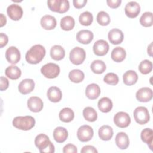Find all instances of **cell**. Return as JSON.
Segmentation results:
<instances>
[{
  "label": "cell",
  "instance_id": "d6a6232c",
  "mask_svg": "<svg viewBox=\"0 0 153 153\" xmlns=\"http://www.w3.org/2000/svg\"><path fill=\"white\" fill-rule=\"evenodd\" d=\"M69 79L74 83H79L84 79V72L79 69H73L69 73Z\"/></svg>",
  "mask_w": 153,
  "mask_h": 153
},
{
  "label": "cell",
  "instance_id": "7bdbcfd3",
  "mask_svg": "<svg viewBox=\"0 0 153 153\" xmlns=\"http://www.w3.org/2000/svg\"><path fill=\"white\" fill-rule=\"evenodd\" d=\"M81 153H97V149L91 145H85L82 147V148L81 150Z\"/></svg>",
  "mask_w": 153,
  "mask_h": 153
},
{
  "label": "cell",
  "instance_id": "484cf974",
  "mask_svg": "<svg viewBox=\"0 0 153 153\" xmlns=\"http://www.w3.org/2000/svg\"><path fill=\"white\" fill-rule=\"evenodd\" d=\"M123 82L126 85H132L136 83L138 79V75L134 71L128 70L123 74Z\"/></svg>",
  "mask_w": 153,
  "mask_h": 153
},
{
  "label": "cell",
  "instance_id": "ee69618b",
  "mask_svg": "<svg viewBox=\"0 0 153 153\" xmlns=\"http://www.w3.org/2000/svg\"><path fill=\"white\" fill-rule=\"evenodd\" d=\"M106 2L108 5L109 7L112 8H117L120 5L121 3V0H107Z\"/></svg>",
  "mask_w": 153,
  "mask_h": 153
},
{
  "label": "cell",
  "instance_id": "e0dca14e",
  "mask_svg": "<svg viewBox=\"0 0 153 153\" xmlns=\"http://www.w3.org/2000/svg\"><path fill=\"white\" fill-rule=\"evenodd\" d=\"M47 96L50 102L57 103L61 100L62 97V93L60 89L57 87L52 86L48 89Z\"/></svg>",
  "mask_w": 153,
  "mask_h": 153
},
{
  "label": "cell",
  "instance_id": "30bf717a",
  "mask_svg": "<svg viewBox=\"0 0 153 153\" xmlns=\"http://www.w3.org/2000/svg\"><path fill=\"white\" fill-rule=\"evenodd\" d=\"M109 46L107 41L103 39H99L96 41L93 47L94 53L98 56H103L107 54Z\"/></svg>",
  "mask_w": 153,
  "mask_h": 153
},
{
  "label": "cell",
  "instance_id": "5bb4252c",
  "mask_svg": "<svg viewBox=\"0 0 153 153\" xmlns=\"http://www.w3.org/2000/svg\"><path fill=\"white\" fill-rule=\"evenodd\" d=\"M27 107L29 109L33 112H40L44 106L42 100L37 96H32L27 100Z\"/></svg>",
  "mask_w": 153,
  "mask_h": 153
},
{
  "label": "cell",
  "instance_id": "5b68a950",
  "mask_svg": "<svg viewBox=\"0 0 153 153\" xmlns=\"http://www.w3.org/2000/svg\"><path fill=\"white\" fill-rule=\"evenodd\" d=\"M60 67L56 63H48L41 68V74L47 78H56L60 74Z\"/></svg>",
  "mask_w": 153,
  "mask_h": 153
},
{
  "label": "cell",
  "instance_id": "4dcf8cb0",
  "mask_svg": "<svg viewBox=\"0 0 153 153\" xmlns=\"http://www.w3.org/2000/svg\"><path fill=\"white\" fill-rule=\"evenodd\" d=\"M74 26L75 20L70 16H65L60 20V27L63 30H71L74 27Z\"/></svg>",
  "mask_w": 153,
  "mask_h": 153
},
{
  "label": "cell",
  "instance_id": "9c48e42d",
  "mask_svg": "<svg viewBox=\"0 0 153 153\" xmlns=\"http://www.w3.org/2000/svg\"><path fill=\"white\" fill-rule=\"evenodd\" d=\"M5 58L9 63L15 65L20 60V52L17 47L11 46L5 51Z\"/></svg>",
  "mask_w": 153,
  "mask_h": 153
},
{
  "label": "cell",
  "instance_id": "f546056e",
  "mask_svg": "<svg viewBox=\"0 0 153 153\" xmlns=\"http://www.w3.org/2000/svg\"><path fill=\"white\" fill-rule=\"evenodd\" d=\"M59 119L65 123L71 122L74 118V112L72 109L69 108H64L59 114Z\"/></svg>",
  "mask_w": 153,
  "mask_h": 153
},
{
  "label": "cell",
  "instance_id": "836d02e7",
  "mask_svg": "<svg viewBox=\"0 0 153 153\" xmlns=\"http://www.w3.org/2000/svg\"><path fill=\"white\" fill-rule=\"evenodd\" d=\"M82 114L84 118L89 122H94L97 120V114L96 110L90 106L85 108L83 110Z\"/></svg>",
  "mask_w": 153,
  "mask_h": 153
},
{
  "label": "cell",
  "instance_id": "6da1fadb",
  "mask_svg": "<svg viewBox=\"0 0 153 153\" xmlns=\"http://www.w3.org/2000/svg\"><path fill=\"white\" fill-rule=\"evenodd\" d=\"M46 53L44 47L40 44H36L32 46L26 52L25 59L30 64H37L42 61Z\"/></svg>",
  "mask_w": 153,
  "mask_h": 153
},
{
  "label": "cell",
  "instance_id": "cb8c5ba5",
  "mask_svg": "<svg viewBox=\"0 0 153 153\" xmlns=\"http://www.w3.org/2000/svg\"><path fill=\"white\" fill-rule=\"evenodd\" d=\"M50 56L55 60H61L65 57V51L64 48L59 45H54L50 49Z\"/></svg>",
  "mask_w": 153,
  "mask_h": 153
},
{
  "label": "cell",
  "instance_id": "ab89813d",
  "mask_svg": "<svg viewBox=\"0 0 153 153\" xmlns=\"http://www.w3.org/2000/svg\"><path fill=\"white\" fill-rule=\"evenodd\" d=\"M103 81L105 82L109 85H115L118 83L119 78L117 74L113 72L108 73L103 78Z\"/></svg>",
  "mask_w": 153,
  "mask_h": 153
},
{
  "label": "cell",
  "instance_id": "c3c4849f",
  "mask_svg": "<svg viewBox=\"0 0 153 153\" xmlns=\"http://www.w3.org/2000/svg\"><path fill=\"white\" fill-rule=\"evenodd\" d=\"M152 42H151L148 47V54L150 56H152Z\"/></svg>",
  "mask_w": 153,
  "mask_h": 153
},
{
  "label": "cell",
  "instance_id": "d590c367",
  "mask_svg": "<svg viewBox=\"0 0 153 153\" xmlns=\"http://www.w3.org/2000/svg\"><path fill=\"white\" fill-rule=\"evenodd\" d=\"M93 20L92 14L89 11H84L79 15V22L83 26L90 25Z\"/></svg>",
  "mask_w": 153,
  "mask_h": 153
},
{
  "label": "cell",
  "instance_id": "d6986e66",
  "mask_svg": "<svg viewBox=\"0 0 153 153\" xmlns=\"http://www.w3.org/2000/svg\"><path fill=\"white\" fill-rule=\"evenodd\" d=\"M40 23L43 29L52 30L56 27L57 21L54 17L51 15H45L41 19Z\"/></svg>",
  "mask_w": 153,
  "mask_h": 153
},
{
  "label": "cell",
  "instance_id": "60d3db41",
  "mask_svg": "<svg viewBox=\"0 0 153 153\" xmlns=\"http://www.w3.org/2000/svg\"><path fill=\"white\" fill-rule=\"evenodd\" d=\"M77 151L78 150L76 146L72 143L66 145L63 148V152L64 153H76Z\"/></svg>",
  "mask_w": 153,
  "mask_h": 153
},
{
  "label": "cell",
  "instance_id": "e575fe53",
  "mask_svg": "<svg viewBox=\"0 0 153 153\" xmlns=\"http://www.w3.org/2000/svg\"><path fill=\"white\" fill-rule=\"evenodd\" d=\"M140 23L144 27H150L153 24L152 13L151 12H145L140 17Z\"/></svg>",
  "mask_w": 153,
  "mask_h": 153
},
{
  "label": "cell",
  "instance_id": "2e32d148",
  "mask_svg": "<svg viewBox=\"0 0 153 153\" xmlns=\"http://www.w3.org/2000/svg\"><path fill=\"white\" fill-rule=\"evenodd\" d=\"M108 39L112 44L117 45L121 44L124 39V35L123 32L117 28L111 29L108 32Z\"/></svg>",
  "mask_w": 153,
  "mask_h": 153
},
{
  "label": "cell",
  "instance_id": "f6af8a7d",
  "mask_svg": "<svg viewBox=\"0 0 153 153\" xmlns=\"http://www.w3.org/2000/svg\"><path fill=\"white\" fill-rule=\"evenodd\" d=\"M87 0H74L73 1L74 6L78 9L84 7L87 4Z\"/></svg>",
  "mask_w": 153,
  "mask_h": 153
},
{
  "label": "cell",
  "instance_id": "ba28073f",
  "mask_svg": "<svg viewBox=\"0 0 153 153\" xmlns=\"http://www.w3.org/2000/svg\"><path fill=\"white\" fill-rule=\"evenodd\" d=\"M115 124L120 128H126L129 126L131 122L130 115L125 112H118L114 117Z\"/></svg>",
  "mask_w": 153,
  "mask_h": 153
},
{
  "label": "cell",
  "instance_id": "7dc6e473",
  "mask_svg": "<svg viewBox=\"0 0 153 153\" xmlns=\"http://www.w3.org/2000/svg\"><path fill=\"white\" fill-rule=\"evenodd\" d=\"M0 18H1V27H2L3 26H4L6 23H7V19L6 17L2 14L1 13L0 14Z\"/></svg>",
  "mask_w": 153,
  "mask_h": 153
},
{
  "label": "cell",
  "instance_id": "4316f807",
  "mask_svg": "<svg viewBox=\"0 0 153 153\" xmlns=\"http://www.w3.org/2000/svg\"><path fill=\"white\" fill-rule=\"evenodd\" d=\"M140 138L142 140L146 143L151 150H152V139L153 131L150 128H146L143 129L140 133Z\"/></svg>",
  "mask_w": 153,
  "mask_h": 153
},
{
  "label": "cell",
  "instance_id": "ac0fdd59",
  "mask_svg": "<svg viewBox=\"0 0 153 153\" xmlns=\"http://www.w3.org/2000/svg\"><path fill=\"white\" fill-rule=\"evenodd\" d=\"M93 33L89 30H79L76 35V40L81 44H90L93 39Z\"/></svg>",
  "mask_w": 153,
  "mask_h": 153
},
{
  "label": "cell",
  "instance_id": "1f68e13d",
  "mask_svg": "<svg viewBox=\"0 0 153 153\" xmlns=\"http://www.w3.org/2000/svg\"><path fill=\"white\" fill-rule=\"evenodd\" d=\"M90 68L94 74H100L105 71L106 66L103 61L101 60H95L91 63Z\"/></svg>",
  "mask_w": 153,
  "mask_h": 153
},
{
  "label": "cell",
  "instance_id": "ffe728a7",
  "mask_svg": "<svg viewBox=\"0 0 153 153\" xmlns=\"http://www.w3.org/2000/svg\"><path fill=\"white\" fill-rule=\"evenodd\" d=\"M115 143L121 149H127L130 143L128 135L124 132L118 133L115 136Z\"/></svg>",
  "mask_w": 153,
  "mask_h": 153
},
{
  "label": "cell",
  "instance_id": "7402d4cb",
  "mask_svg": "<svg viewBox=\"0 0 153 153\" xmlns=\"http://www.w3.org/2000/svg\"><path fill=\"white\" fill-rule=\"evenodd\" d=\"M68 136L67 130L63 127H57L53 131V137L57 143L64 142Z\"/></svg>",
  "mask_w": 153,
  "mask_h": 153
},
{
  "label": "cell",
  "instance_id": "b9f144b4",
  "mask_svg": "<svg viewBox=\"0 0 153 153\" xmlns=\"http://www.w3.org/2000/svg\"><path fill=\"white\" fill-rule=\"evenodd\" d=\"M9 85V81L8 79L4 76H1L0 78V90L4 91L8 88Z\"/></svg>",
  "mask_w": 153,
  "mask_h": 153
},
{
  "label": "cell",
  "instance_id": "277c9868",
  "mask_svg": "<svg viewBox=\"0 0 153 153\" xmlns=\"http://www.w3.org/2000/svg\"><path fill=\"white\" fill-rule=\"evenodd\" d=\"M86 57L85 50L79 47H75L69 53L70 61L75 65L82 64Z\"/></svg>",
  "mask_w": 153,
  "mask_h": 153
},
{
  "label": "cell",
  "instance_id": "f35d334b",
  "mask_svg": "<svg viewBox=\"0 0 153 153\" xmlns=\"http://www.w3.org/2000/svg\"><path fill=\"white\" fill-rule=\"evenodd\" d=\"M47 5L51 11L61 13L62 0H50L47 1Z\"/></svg>",
  "mask_w": 153,
  "mask_h": 153
},
{
  "label": "cell",
  "instance_id": "52a82bcc",
  "mask_svg": "<svg viewBox=\"0 0 153 153\" xmlns=\"http://www.w3.org/2000/svg\"><path fill=\"white\" fill-rule=\"evenodd\" d=\"M93 130L88 125L81 126L77 131L78 139L82 142H85L90 140L93 136Z\"/></svg>",
  "mask_w": 153,
  "mask_h": 153
},
{
  "label": "cell",
  "instance_id": "bcb514c9",
  "mask_svg": "<svg viewBox=\"0 0 153 153\" xmlns=\"http://www.w3.org/2000/svg\"><path fill=\"white\" fill-rule=\"evenodd\" d=\"M8 41V36L4 33H0V47L2 48L3 47L5 46Z\"/></svg>",
  "mask_w": 153,
  "mask_h": 153
},
{
  "label": "cell",
  "instance_id": "74e56055",
  "mask_svg": "<svg viewBox=\"0 0 153 153\" xmlns=\"http://www.w3.org/2000/svg\"><path fill=\"white\" fill-rule=\"evenodd\" d=\"M96 20L97 23L102 26H107L111 21V19L109 15L105 11H101L98 13Z\"/></svg>",
  "mask_w": 153,
  "mask_h": 153
},
{
  "label": "cell",
  "instance_id": "603a6c76",
  "mask_svg": "<svg viewBox=\"0 0 153 153\" xmlns=\"http://www.w3.org/2000/svg\"><path fill=\"white\" fill-rule=\"evenodd\" d=\"M113 129L108 125H103L100 127L98 131L99 137L100 139L107 141L110 140L113 136Z\"/></svg>",
  "mask_w": 153,
  "mask_h": 153
},
{
  "label": "cell",
  "instance_id": "f1b7e54d",
  "mask_svg": "<svg viewBox=\"0 0 153 153\" xmlns=\"http://www.w3.org/2000/svg\"><path fill=\"white\" fill-rule=\"evenodd\" d=\"M5 74L7 76H8L10 79L15 80L19 78L21 76L22 72L20 69L15 65H11L8 66L5 71Z\"/></svg>",
  "mask_w": 153,
  "mask_h": 153
},
{
  "label": "cell",
  "instance_id": "8fae6325",
  "mask_svg": "<svg viewBox=\"0 0 153 153\" xmlns=\"http://www.w3.org/2000/svg\"><path fill=\"white\" fill-rule=\"evenodd\" d=\"M7 13L8 17L13 20H19L23 16L22 8L17 4H12L10 5L7 9Z\"/></svg>",
  "mask_w": 153,
  "mask_h": 153
},
{
  "label": "cell",
  "instance_id": "83f0119b",
  "mask_svg": "<svg viewBox=\"0 0 153 153\" xmlns=\"http://www.w3.org/2000/svg\"><path fill=\"white\" fill-rule=\"evenodd\" d=\"M97 106L101 112L107 113L111 111L112 108L113 104L112 100L109 98L107 97H103L99 100Z\"/></svg>",
  "mask_w": 153,
  "mask_h": 153
},
{
  "label": "cell",
  "instance_id": "8992f818",
  "mask_svg": "<svg viewBox=\"0 0 153 153\" xmlns=\"http://www.w3.org/2000/svg\"><path fill=\"white\" fill-rule=\"evenodd\" d=\"M133 116L136 122L141 125L147 123L150 119L148 110L144 106L137 107L134 110Z\"/></svg>",
  "mask_w": 153,
  "mask_h": 153
},
{
  "label": "cell",
  "instance_id": "d4e9b609",
  "mask_svg": "<svg viewBox=\"0 0 153 153\" xmlns=\"http://www.w3.org/2000/svg\"><path fill=\"white\" fill-rule=\"evenodd\" d=\"M126 56V52L124 48L121 47H115L111 54L112 59L115 62H123Z\"/></svg>",
  "mask_w": 153,
  "mask_h": 153
},
{
  "label": "cell",
  "instance_id": "9a60e30c",
  "mask_svg": "<svg viewBox=\"0 0 153 153\" xmlns=\"http://www.w3.org/2000/svg\"><path fill=\"white\" fill-rule=\"evenodd\" d=\"M35 88V82L32 79H23L18 86L19 91L22 94H27L32 92Z\"/></svg>",
  "mask_w": 153,
  "mask_h": 153
},
{
  "label": "cell",
  "instance_id": "3957f363",
  "mask_svg": "<svg viewBox=\"0 0 153 153\" xmlns=\"http://www.w3.org/2000/svg\"><path fill=\"white\" fill-rule=\"evenodd\" d=\"M35 120L30 115L18 116L13 120V126L21 130H29L35 126Z\"/></svg>",
  "mask_w": 153,
  "mask_h": 153
},
{
  "label": "cell",
  "instance_id": "7a4b0ae2",
  "mask_svg": "<svg viewBox=\"0 0 153 153\" xmlns=\"http://www.w3.org/2000/svg\"><path fill=\"white\" fill-rule=\"evenodd\" d=\"M35 145L41 153H53L55 148L49 137L44 133L37 135L35 139Z\"/></svg>",
  "mask_w": 153,
  "mask_h": 153
},
{
  "label": "cell",
  "instance_id": "44dd1931",
  "mask_svg": "<svg viewBox=\"0 0 153 153\" xmlns=\"http://www.w3.org/2000/svg\"><path fill=\"white\" fill-rule=\"evenodd\" d=\"M85 93L89 99H96L100 94V88L97 84L92 83L87 86Z\"/></svg>",
  "mask_w": 153,
  "mask_h": 153
},
{
  "label": "cell",
  "instance_id": "7c38bea8",
  "mask_svg": "<svg viewBox=\"0 0 153 153\" xmlns=\"http://www.w3.org/2000/svg\"><path fill=\"white\" fill-rule=\"evenodd\" d=\"M124 11L126 15L128 17L135 18L140 13V7L137 2L130 1L126 5Z\"/></svg>",
  "mask_w": 153,
  "mask_h": 153
},
{
  "label": "cell",
  "instance_id": "8d00e7d4",
  "mask_svg": "<svg viewBox=\"0 0 153 153\" xmlns=\"http://www.w3.org/2000/svg\"><path fill=\"white\" fill-rule=\"evenodd\" d=\"M139 71L142 74H148L150 73L152 69V63L148 60H142L139 65Z\"/></svg>",
  "mask_w": 153,
  "mask_h": 153
},
{
  "label": "cell",
  "instance_id": "4fadbf2b",
  "mask_svg": "<svg viewBox=\"0 0 153 153\" xmlns=\"http://www.w3.org/2000/svg\"><path fill=\"white\" fill-rule=\"evenodd\" d=\"M153 96L152 90L149 87H142L137 90L136 93L137 100L140 102H148L150 101Z\"/></svg>",
  "mask_w": 153,
  "mask_h": 153
}]
</instances>
